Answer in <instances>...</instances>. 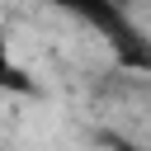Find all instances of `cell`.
<instances>
[{
	"mask_svg": "<svg viewBox=\"0 0 151 151\" xmlns=\"http://www.w3.org/2000/svg\"><path fill=\"white\" fill-rule=\"evenodd\" d=\"M42 5H52V9H61L80 24H94L113 38H127V5L132 0H42Z\"/></svg>",
	"mask_w": 151,
	"mask_h": 151,
	"instance_id": "cell-1",
	"label": "cell"
},
{
	"mask_svg": "<svg viewBox=\"0 0 151 151\" xmlns=\"http://www.w3.org/2000/svg\"><path fill=\"white\" fill-rule=\"evenodd\" d=\"M0 90H28V76H24V66L14 61V47H9L5 33H0Z\"/></svg>",
	"mask_w": 151,
	"mask_h": 151,
	"instance_id": "cell-2",
	"label": "cell"
}]
</instances>
